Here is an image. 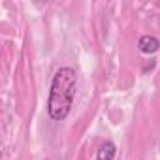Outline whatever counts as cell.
I'll list each match as a JSON object with an SVG mask.
<instances>
[{
  "label": "cell",
  "mask_w": 160,
  "mask_h": 160,
  "mask_svg": "<svg viewBox=\"0 0 160 160\" xmlns=\"http://www.w3.org/2000/svg\"><path fill=\"white\" fill-rule=\"evenodd\" d=\"M77 85V73L70 66H62L57 70L51 81L49 100H47V113L53 121H64L72 109L73 96Z\"/></svg>",
  "instance_id": "cell-1"
},
{
  "label": "cell",
  "mask_w": 160,
  "mask_h": 160,
  "mask_svg": "<svg viewBox=\"0 0 160 160\" xmlns=\"http://www.w3.org/2000/svg\"><path fill=\"white\" fill-rule=\"evenodd\" d=\"M138 47H139V51H141V53L151 55V53H156V51L160 49V40H158L156 36L147 34V36H141V38H139Z\"/></svg>",
  "instance_id": "cell-2"
},
{
  "label": "cell",
  "mask_w": 160,
  "mask_h": 160,
  "mask_svg": "<svg viewBox=\"0 0 160 160\" xmlns=\"http://www.w3.org/2000/svg\"><path fill=\"white\" fill-rule=\"evenodd\" d=\"M115 154H117L115 143H113V141H106V143H102V147L98 149L96 160H115Z\"/></svg>",
  "instance_id": "cell-3"
}]
</instances>
